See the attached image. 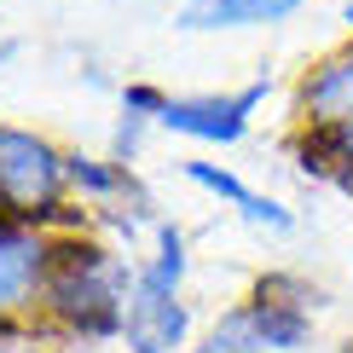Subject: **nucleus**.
Here are the masks:
<instances>
[{"mask_svg":"<svg viewBox=\"0 0 353 353\" xmlns=\"http://www.w3.org/2000/svg\"><path fill=\"white\" fill-rule=\"evenodd\" d=\"M122 353H191V307L180 296V284L157 278L145 261L134 272V296H128Z\"/></svg>","mask_w":353,"mask_h":353,"instance_id":"39448f33","label":"nucleus"},{"mask_svg":"<svg viewBox=\"0 0 353 353\" xmlns=\"http://www.w3.org/2000/svg\"><path fill=\"white\" fill-rule=\"evenodd\" d=\"M307 0H180L174 29L180 35H220V29H272L290 23Z\"/></svg>","mask_w":353,"mask_h":353,"instance_id":"0eeeda50","label":"nucleus"},{"mask_svg":"<svg viewBox=\"0 0 353 353\" xmlns=\"http://www.w3.org/2000/svg\"><path fill=\"white\" fill-rule=\"evenodd\" d=\"M163 105H168V93H163V87H151V81H128L122 87V116H139V122L157 128Z\"/></svg>","mask_w":353,"mask_h":353,"instance_id":"ddd939ff","label":"nucleus"},{"mask_svg":"<svg viewBox=\"0 0 353 353\" xmlns=\"http://www.w3.org/2000/svg\"><path fill=\"white\" fill-rule=\"evenodd\" d=\"M52 249H58V232L29 226L18 214H0V325H23V319L41 313Z\"/></svg>","mask_w":353,"mask_h":353,"instance_id":"20e7f679","label":"nucleus"},{"mask_svg":"<svg viewBox=\"0 0 353 353\" xmlns=\"http://www.w3.org/2000/svg\"><path fill=\"white\" fill-rule=\"evenodd\" d=\"M157 278H168V284H180L185 290V272H191V255H185V232L180 226H168V220H157V249H151V261H145Z\"/></svg>","mask_w":353,"mask_h":353,"instance_id":"f8f14e48","label":"nucleus"},{"mask_svg":"<svg viewBox=\"0 0 353 353\" xmlns=\"http://www.w3.org/2000/svg\"><path fill=\"white\" fill-rule=\"evenodd\" d=\"M134 272L139 261L116 255L110 243L87 238V232H58L35 325L52 336H70V342H122Z\"/></svg>","mask_w":353,"mask_h":353,"instance_id":"f257e3e1","label":"nucleus"},{"mask_svg":"<svg viewBox=\"0 0 353 353\" xmlns=\"http://www.w3.org/2000/svg\"><path fill=\"white\" fill-rule=\"evenodd\" d=\"M180 174H185V180L197 185V191L220 197L226 209H238V220H249L255 232H290V226H296V214H290L278 197H261L255 185H243L238 174L220 168V163H180Z\"/></svg>","mask_w":353,"mask_h":353,"instance_id":"6e6552de","label":"nucleus"},{"mask_svg":"<svg viewBox=\"0 0 353 353\" xmlns=\"http://www.w3.org/2000/svg\"><path fill=\"white\" fill-rule=\"evenodd\" d=\"M267 93H272L267 76L232 87V93H168L157 128H168L180 139H197V145H238L255 128V110L267 105Z\"/></svg>","mask_w":353,"mask_h":353,"instance_id":"7ed1b4c3","label":"nucleus"},{"mask_svg":"<svg viewBox=\"0 0 353 353\" xmlns=\"http://www.w3.org/2000/svg\"><path fill=\"white\" fill-rule=\"evenodd\" d=\"M12 52H18V41H12V35H0V64H6Z\"/></svg>","mask_w":353,"mask_h":353,"instance_id":"2eb2a0df","label":"nucleus"},{"mask_svg":"<svg viewBox=\"0 0 353 353\" xmlns=\"http://www.w3.org/2000/svg\"><path fill=\"white\" fill-rule=\"evenodd\" d=\"M342 353H353V342H342Z\"/></svg>","mask_w":353,"mask_h":353,"instance_id":"f3484780","label":"nucleus"},{"mask_svg":"<svg viewBox=\"0 0 353 353\" xmlns=\"http://www.w3.org/2000/svg\"><path fill=\"white\" fill-rule=\"evenodd\" d=\"M191 353H272V347H267V336H261L255 307L238 301V307H226V313L191 342Z\"/></svg>","mask_w":353,"mask_h":353,"instance_id":"9b49d317","label":"nucleus"},{"mask_svg":"<svg viewBox=\"0 0 353 353\" xmlns=\"http://www.w3.org/2000/svg\"><path fill=\"white\" fill-rule=\"evenodd\" d=\"M64 145H52L47 134L0 122V214H18L29 226L64 232L70 197V174H64Z\"/></svg>","mask_w":353,"mask_h":353,"instance_id":"f03ea898","label":"nucleus"},{"mask_svg":"<svg viewBox=\"0 0 353 353\" xmlns=\"http://www.w3.org/2000/svg\"><path fill=\"white\" fill-rule=\"evenodd\" d=\"M0 353H58L52 347V330H41V325H0Z\"/></svg>","mask_w":353,"mask_h":353,"instance_id":"4468645a","label":"nucleus"},{"mask_svg":"<svg viewBox=\"0 0 353 353\" xmlns=\"http://www.w3.org/2000/svg\"><path fill=\"white\" fill-rule=\"evenodd\" d=\"M342 122H353V35L342 47H330L325 58H313L296 81L301 134H325V128H342Z\"/></svg>","mask_w":353,"mask_h":353,"instance_id":"423d86ee","label":"nucleus"},{"mask_svg":"<svg viewBox=\"0 0 353 353\" xmlns=\"http://www.w3.org/2000/svg\"><path fill=\"white\" fill-rule=\"evenodd\" d=\"M342 29L353 35V0H342Z\"/></svg>","mask_w":353,"mask_h":353,"instance_id":"dca6fc26","label":"nucleus"},{"mask_svg":"<svg viewBox=\"0 0 353 353\" xmlns=\"http://www.w3.org/2000/svg\"><path fill=\"white\" fill-rule=\"evenodd\" d=\"M296 151H301V168H307V174L342 185L347 197H353V122L325 128V134H301Z\"/></svg>","mask_w":353,"mask_h":353,"instance_id":"9d476101","label":"nucleus"},{"mask_svg":"<svg viewBox=\"0 0 353 353\" xmlns=\"http://www.w3.org/2000/svg\"><path fill=\"white\" fill-rule=\"evenodd\" d=\"M64 174H70V197L76 203H116L134 191V174L116 157H87V151H70L64 157Z\"/></svg>","mask_w":353,"mask_h":353,"instance_id":"1a4fd4ad","label":"nucleus"}]
</instances>
